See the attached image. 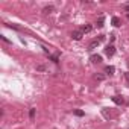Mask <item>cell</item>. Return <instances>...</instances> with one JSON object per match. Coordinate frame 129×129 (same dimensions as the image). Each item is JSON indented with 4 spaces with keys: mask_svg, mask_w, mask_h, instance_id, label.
Returning a JSON list of instances; mask_svg holds the SVG:
<instances>
[{
    "mask_svg": "<svg viewBox=\"0 0 129 129\" xmlns=\"http://www.w3.org/2000/svg\"><path fill=\"white\" fill-rule=\"evenodd\" d=\"M114 72H115V69H114V66H106V67H105V73H106V75H109V76H112V75H114Z\"/></svg>",
    "mask_w": 129,
    "mask_h": 129,
    "instance_id": "8992f818",
    "label": "cell"
},
{
    "mask_svg": "<svg viewBox=\"0 0 129 129\" xmlns=\"http://www.w3.org/2000/svg\"><path fill=\"white\" fill-rule=\"evenodd\" d=\"M127 18H129V14H127Z\"/></svg>",
    "mask_w": 129,
    "mask_h": 129,
    "instance_id": "ac0fdd59",
    "label": "cell"
},
{
    "mask_svg": "<svg viewBox=\"0 0 129 129\" xmlns=\"http://www.w3.org/2000/svg\"><path fill=\"white\" fill-rule=\"evenodd\" d=\"M93 30V26L91 24H84L82 27H81V32L82 34H88V32H91Z\"/></svg>",
    "mask_w": 129,
    "mask_h": 129,
    "instance_id": "277c9868",
    "label": "cell"
},
{
    "mask_svg": "<svg viewBox=\"0 0 129 129\" xmlns=\"http://www.w3.org/2000/svg\"><path fill=\"white\" fill-rule=\"evenodd\" d=\"M111 23H112V26H115V27H118V26H120V18H118V17H112V20H111Z\"/></svg>",
    "mask_w": 129,
    "mask_h": 129,
    "instance_id": "52a82bcc",
    "label": "cell"
},
{
    "mask_svg": "<svg viewBox=\"0 0 129 129\" xmlns=\"http://www.w3.org/2000/svg\"><path fill=\"white\" fill-rule=\"evenodd\" d=\"M124 78H126V81H127V84H129V72H127V73H124Z\"/></svg>",
    "mask_w": 129,
    "mask_h": 129,
    "instance_id": "9a60e30c",
    "label": "cell"
},
{
    "mask_svg": "<svg viewBox=\"0 0 129 129\" xmlns=\"http://www.w3.org/2000/svg\"><path fill=\"white\" fill-rule=\"evenodd\" d=\"M105 53H106V56H112L114 53H115V47L112 46V44H109V46H106V49H105Z\"/></svg>",
    "mask_w": 129,
    "mask_h": 129,
    "instance_id": "6da1fadb",
    "label": "cell"
},
{
    "mask_svg": "<svg viewBox=\"0 0 129 129\" xmlns=\"http://www.w3.org/2000/svg\"><path fill=\"white\" fill-rule=\"evenodd\" d=\"M94 78H96V79H97V81H103V76H102V75H96V76H94Z\"/></svg>",
    "mask_w": 129,
    "mask_h": 129,
    "instance_id": "5bb4252c",
    "label": "cell"
},
{
    "mask_svg": "<svg viewBox=\"0 0 129 129\" xmlns=\"http://www.w3.org/2000/svg\"><path fill=\"white\" fill-rule=\"evenodd\" d=\"M75 115L82 117V115H84V111H81V109H75Z\"/></svg>",
    "mask_w": 129,
    "mask_h": 129,
    "instance_id": "8fae6325",
    "label": "cell"
},
{
    "mask_svg": "<svg viewBox=\"0 0 129 129\" xmlns=\"http://www.w3.org/2000/svg\"><path fill=\"white\" fill-rule=\"evenodd\" d=\"M115 40V35H109V41H114Z\"/></svg>",
    "mask_w": 129,
    "mask_h": 129,
    "instance_id": "2e32d148",
    "label": "cell"
},
{
    "mask_svg": "<svg viewBox=\"0 0 129 129\" xmlns=\"http://www.w3.org/2000/svg\"><path fill=\"white\" fill-rule=\"evenodd\" d=\"M82 37H84V34L81 32V29H79V30H73V32H72V38H73V40H76V41H79Z\"/></svg>",
    "mask_w": 129,
    "mask_h": 129,
    "instance_id": "7a4b0ae2",
    "label": "cell"
},
{
    "mask_svg": "<svg viewBox=\"0 0 129 129\" xmlns=\"http://www.w3.org/2000/svg\"><path fill=\"white\" fill-rule=\"evenodd\" d=\"M29 117H30V118H34V117H35V109H34V108L29 111Z\"/></svg>",
    "mask_w": 129,
    "mask_h": 129,
    "instance_id": "7c38bea8",
    "label": "cell"
},
{
    "mask_svg": "<svg viewBox=\"0 0 129 129\" xmlns=\"http://www.w3.org/2000/svg\"><path fill=\"white\" fill-rule=\"evenodd\" d=\"M111 99H112V102H114V103H115V105H121V103H123V102H124V100H123V97H121V96H112V97H111Z\"/></svg>",
    "mask_w": 129,
    "mask_h": 129,
    "instance_id": "5b68a950",
    "label": "cell"
},
{
    "mask_svg": "<svg viewBox=\"0 0 129 129\" xmlns=\"http://www.w3.org/2000/svg\"><path fill=\"white\" fill-rule=\"evenodd\" d=\"M96 26H97V27H102V26H103V17H100V18L97 20V23H96Z\"/></svg>",
    "mask_w": 129,
    "mask_h": 129,
    "instance_id": "30bf717a",
    "label": "cell"
},
{
    "mask_svg": "<svg viewBox=\"0 0 129 129\" xmlns=\"http://www.w3.org/2000/svg\"><path fill=\"white\" fill-rule=\"evenodd\" d=\"M52 11H53V6H46V8L43 9V12H44V14H50Z\"/></svg>",
    "mask_w": 129,
    "mask_h": 129,
    "instance_id": "9c48e42d",
    "label": "cell"
},
{
    "mask_svg": "<svg viewBox=\"0 0 129 129\" xmlns=\"http://www.w3.org/2000/svg\"><path fill=\"white\" fill-rule=\"evenodd\" d=\"M124 11H129V5H124Z\"/></svg>",
    "mask_w": 129,
    "mask_h": 129,
    "instance_id": "e0dca14e",
    "label": "cell"
},
{
    "mask_svg": "<svg viewBox=\"0 0 129 129\" xmlns=\"http://www.w3.org/2000/svg\"><path fill=\"white\" fill-rule=\"evenodd\" d=\"M37 70H38V72H44V70H46V67H44V66H38V67H37Z\"/></svg>",
    "mask_w": 129,
    "mask_h": 129,
    "instance_id": "4fadbf2b",
    "label": "cell"
},
{
    "mask_svg": "<svg viewBox=\"0 0 129 129\" xmlns=\"http://www.w3.org/2000/svg\"><path fill=\"white\" fill-rule=\"evenodd\" d=\"M90 59H91L93 64H100V62H102V56H100V55H91Z\"/></svg>",
    "mask_w": 129,
    "mask_h": 129,
    "instance_id": "3957f363",
    "label": "cell"
},
{
    "mask_svg": "<svg viewBox=\"0 0 129 129\" xmlns=\"http://www.w3.org/2000/svg\"><path fill=\"white\" fill-rule=\"evenodd\" d=\"M99 44H100V41H99V40H94V41H91V43H90V47H88V49L91 50V49H94V47H97Z\"/></svg>",
    "mask_w": 129,
    "mask_h": 129,
    "instance_id": "ba28073f",
    "label": "cell"
}]
</instances>
